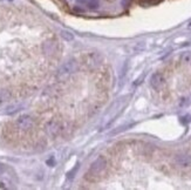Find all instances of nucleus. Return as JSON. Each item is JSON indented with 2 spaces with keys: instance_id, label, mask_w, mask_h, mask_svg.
<instances>
[{
  "instance_id": "f257e3e1",
  "label": "nucleus",
  "mask_w": 191,
  "mask_h": 190,
  "mask_svg": "<svg viewBox=\"0 0 191 190\" xmlns=\"http://www.w3.org/2000/svg\"><path fill=\"white\" fill-rule=\"evenodd\" d=\"M105 166H107V161H105V157H97L95 161L91 163V168H89V170L87 173V175L88 176H97L100 175L102 171L105 170Z\"/></svg>"
},
{
  "instance_id": "f03ea898",
  "label": "nucleus",
  "mask_w": 191,
  "mask_h": 190,
  "mask_svg": "<svg viewBox=\"0 0 191 190\" xmlns=\"http://www.w3.org/2000/svg\"><path fill=\"white\" fill-rule=\"evenodd\" d=\"M33 119L31 115H27V114H25V115H21V116L17 120V127L19 128L20 130H29L32 127H33Z\"/></svg>"
},
{
  "instance_id": "7ed1b4c3",
  "label": "nucleus",
  "mask_w": 191,
  "mask_h": 190,
  "mask_svg": "<svg viewBox=\"0 0 191 190\" xmlns=\"http://www.w3.org/2000/svg\"><path fill=\"white\" fill-rule=\"evenodd\" d=\"M175 162L182 168H189V167H191V155L186 154V153L178 154L175 157Z\"/></svg>"
},
{
  "instance_id": "20e7f679",
  "label": "nucleus",
  "mask_w": 191,
  "mask_h": 190,
  "mask_svg": "<svg viewBox=\"0 0 191 190\" xmlns=\"http://www.w3.org/2000/svg\"><path fill=\"white\" fill-rule=\"evenodd\" d=\"M75 69H76V62L74 60H69V61L65 62L60 67V69H59V75L65 76V75H68V74L73 73Z\"/></svg>"
},
{
  "instance_id": "39448f33",
  "label": "nucleus",
  "mask_w": 191,
  "mask_h": 190,
  "mask_svg": "<svg viewBox=\"0 0 191 190\" xmlns=\"http://www.w3.org/2000/svg\"><path fill=\"white\" fill-rule=\"evenodd\" d=\"M164 85V78L161 73H154L150 78V86L154 88V89H161Z\"/></svg>"
},
{
  "instance_id": "423d86ee",
  "label": "nucleus",
  "mask_w": 191,
  "mask_h": 190,
  "mask_svg": "<svg viewBox=\"0 0 191 190\" xmlns=\"http://www.w3.org/2000/svg\"><path fill=\"white\" fill-rule=\"evenodd\" d=\"M76 2L82 4V5H87V7H89L91 10H95L99 6V0H76Z\"/></svg>"
},
{
  "instance_id": "0eeeda50",
  "label": "nucleus",
  "mask_w": 191,
  "mask_h": 190,
  "mask_svg": "<svg viewBox=\"0 0 191 190\" xmlns=\"http://www.w3.org/2000/svg\"><path fill=\"white\" fill-rule=\"evenodd\" d=\"M11 92L7 89H0V105L7 102L11 100Z\"/></svg>"
},
{
  "instance_id": "6e6552de",
  "label": "nucleus",
  "mask_w": 191,
  "mask_h": 190,
  "mask_svg": "<svg viewBox=\"0 0 191 190\" xmlns=\"http://www.w3.org/2000/svg\"><path fill=\"white\" fill-rule=\"evenodd\" d=\"M182 62H184L185 65H190L191 63V52H184L182 54Z\"/></svg>"
},
{
  "instance_id": "1a4fd4ad",
  "label": "nucleus",
  "mask_w": 191,
  "mask_h": 190,
  "mask_svg": "<svg viewBox=\"0 0 191 190\" xmlns=\"http://www.w3.org/2000/svg\"><path fill=\"white\" fill-rule=\"evenodd\" d=\"M61 37L63 39H66L67 41H71V40L74 39V35L71 33V32H68V31H62L61 32Z\"/></svg>"
},
{
  "instance_id": "9d476101",
  "label": "nucleus",
  "mask_w": 191,
  "mask_h": 190,
  "mask_svg": "<svg viewBox=\"0 0 191 190\" xmlns=\"http://www.w3.org/2000/svg\"><path fill=\"white\" fill-rule=\"evenodd\" d=\"M2 171H4V164H1V163H0V174H1Z\"/></svg>"
}]
</instances>
